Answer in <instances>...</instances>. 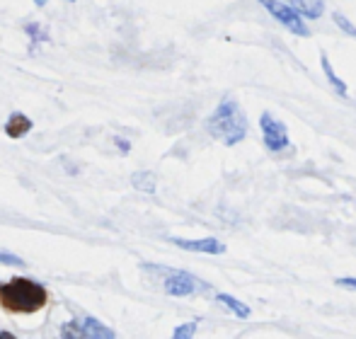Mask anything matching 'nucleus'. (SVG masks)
Instances as JSON below:
<instances>
[{
    "label": "nucleus",
    "mask_w": 356,
    "mask_h": 339,
    "mask_svg": "<svg viewBox=\"0 0 356 339\" xmlns=\"http://www.w3.org/2000/svg\"><path fill=\"white\" fill-rule=\"evenodd\" d=\"M49 303V291L29 276H15L0 283V308L15 315H34Z\"/></svg>",
    "instance_id": "nucleus-1"
},
{
    "label": "nucleus",
    "mask_w": 356,
    "mask_h": 339,
    "mask_svg": "<svg viewBox=\"0 0 356 339\" xmlns=\"http://www.w3.org/2000/svg\"><path fill=\"white\" fill-rule=\"evenodd\" d=\"M207 131L223 146H238L248 136V117L235 99H223L207 119Z\"/></svg>",
    "instance_id": "nucleus-2"
},
{
    "label": "nucleus",
    "mask_w": 356,
    "mask_h": 339,
    "mask_svg": "<svg viewBox=\"0 0 356 339\" xmlns=\"http://www.w3.org/2000/svg\"><path fill=\"white\" fill-rule=\"evenodd\" d=\"M61 337H66V339H112L117 335H114L112 327L102 325L97 317L83 315V317H75V320L63 322Z\"/></svg>",
    "instance_id": "nucleus-3"
},
{
    "label": "nucleus",
    "mask_w": 356,
    "mask_h": 339,
    "mask_svg": "<svg viewBox=\"0 0 356 339\" xmlns=\"http://www.w3.org/2000/svg\"><path fill=\"white\" fill-rule=\"evenodd\" d=\"M257 3L262 5V8L267 10L274 19H279V22H282L289 32L298 34V37H310V29L305 27L303 15L296 13L291 5H284L282 0H257Z\"/></svg>",
    "instance_id": "nucleus-4"
},
{
    "label": "nucleus",
    "mask_w": 356,
    "mask_h": 339,
    "mask_svg": "<svg viewBox=\"0 0 356 339\" xmlns=\"http://www.w3.org/2000/svg\"><path fill=\"white\" fill-rule=\"evenodd\" d=\"M165 279L163 286L165 293L172 298H184V296H194L199 291V281L197 276H192L189 272H179V269H163Z\"/></svg>",
    "instance_id": "nucleus-5"
},
{
    "label": "nucleus",
    "mask_w": 356,
    "mask_h": 339,
    "mask_svg": "<svg viewBox=\"0 0 356 339\" xmlns=\"http://www.w3.org/2000/svg\"><path fill=\"white\" fill-rule=\"evenodd\" d=\"M259 129H262L264 146H267L272 153H282V151H286V148L291 146L286 126L279 122V119H274L269 112H264L262 117H259Z\"/></svg>",
    "instance_id": "nucleus-6"
},
{
    "label": "nucleus",
    "mask_w": 356,
    "mask_h": 339,
    "mask_svg": "<svg viewBox=\"0 0 356 339\" xmlns=\"http://www.w3.org/2000/svg\"><path fill=\"white\" fill-rule=\"evenodd\" d=\"M172 245L187 252H202V254H223L225 245L218 238H202V240H187V238H170Z\"/></svg>",
    "instance_id": "nucleus-7"
},
{
    "label": "nucleus",
    "mask_w": 356,
    "mask_h": 339,
    "mask_svg": "<svg viewBox=\"0 0 356 339\" xmlns=\"http://www.w3.org/2000/svg\"><path fill=\"white\" fill-rule=\"evenodd\" d=\"M34 129V122L27 117V114H22V112H15V114H10L8 117V122H5V136L8 138H24L29 131Z\"/></svg>",
    "instance_id": "nucleus-8"
},
{
    "label": "nucleus",
    "mask_w": 356,
    "mask_h": 339,
    "mask_svg": "<svg viewBox=\"0 0 356 339\" xmlns=\"http://www.w3.org/2000/svg\"><path fill=\"white\" fill-rule=\"evenodd\" d=\"M289 5L296 10L298 15L310 19H318L325 13V3L323 0H289Z\"/></svg>",
    "instance_id": "nucleus-9"
},
{
    "label": "nucleus",
    "mask_w": 356,
    "mask_h": 339,
    "mask_svg": "<svg viewBox=\"0 0 356 339\" xmlns=\"http://www.w3.org/2000/svg\"><path fill=\"white\" fill-rule=\"evenodd\" d=\"M24 34L29 37V53H34V49L42 47V44L51 42V37H49L47 27H44V24H39V22L24 24Z\"/></svg>",
    "instance_id": "nucleus-10"
},
{
    "label": "nucleus",
    "mask_w": 356,
    "mask_h": 339,
    "mask_svg": "<svg viewBox=\"0 0 356 339\" xmlns=\"http://www.w3.org/2000/svg\"><path fill=\"white\" fill-rule=\"evenodd\" d=\"M216 301L223 303V306L228 308V311L233 313L235 317H240V320H248V317L252 315V311H250V306H245L243 301H238V298L230 296V293H218V296H216Z\"/></svg>",
    "instance_id": "nucleus-11"
},
{
    "label": "nucleus",
    "mask_w": 356,
    "mask_h": 339,
    "mask_svg": "<svg viewBox=\"0 0 356 339\" xmlns=\"http://www.w3.org/2000/svg\"><path fill=\"white\" fill-rule=\"evenodd\" d=\"M131 187L138 189V192H143V194H153L155 187H158V184H155V174L148 172V170L134 172L131 174Z\"/></svg>",
    "instance_id": "nucleus-12"
},
{
    "label": "nucleus",
    "mask_w": 356,
    "mask_h": 339,
    "mask_svg": "<svg viewBox=\"0 0 356 339\" xmlns=\"http://www.w3.org/2000/svg\"><path fill=\"white\" fill-rule=\"evenodd\" d=\"M320 63H323V71H325V76H327V81L334 85V90H337L342 97H347V85H344V81L339 76H334V71H332V66H330V61H327V56H320Z\"/></svg>",
    "instance_id": "nucleus-13"
},
{
    "label": "nucleus",
    "mask_w": 356,
    "mask_h": 339,
    "mask_svg": "<svg viewBox=\"0 0 356 339\" xmlns=\"http://www.w3.org/2000/svg\"><path fill=\"white\" fill-rule=\"evenodd\" d=\"M197 327H199V322H197V320L184 322V325H177V327H175L172 337H175V339H189V337L197 335Z\"/></svg>",
    "instance_id": "nucleus-14"
},
{
    "label": "nucleus",
    "mask_w": 356,
    "mask_h": 339,
    "mask_svg": "<svg viewBox=\"0 0 356 339\" xmlns=\"http://www.w3.org/2000/svg\"><path fill=\"white\" fill-rule=\"evenodd\" d=\"M0 264H8V267H24V259H19L17 254L0 250Z\"/></svg>",
    "instance_id": "nucleus-15"
},
{
    "label": "nucleus",
    "mask_w": 356,
    "mask_h": 339,
    "mask_svg": "<svg viewBox=\"0 0 356 339\" xmlns=\"http://www.w3.org/2000/svg\"><path fill=\"white\" fill-rule=\"evenodd\" d=\"M334 22H337L339 27H342V32H347L349 37H356V27H354L352 22H349L347 17H344L342 13H334Z\"/></svg>",
    "instance_id": "nucleus-16"
},
{
    "label": "nucleus",
    "mask_w": 356,
    "mask_h": 339,
    "mask_svg": "<svg viewBox=\"0 0 356 339\" xmlns=\"http://www.w3.org/2000/svg\"><path fill=\"white\" fill-rule=\"evenodd\" d=\"M334 281H337V286L352 288V291H356V276H339V279H334Z\"/></svg>",
    "instance_id": "nucleus-17"
},
{
    "label": "nucleus",
    "mask_w": 356,
    "mask_h": 339,
    "mask_svg": "<svg viewBox=\"0 0 356 339\" xmlns=\"http://www.w3.org/2000/svg\"><path fill=\"white\" fill-rule=\"evenodd\" d=\"M117 146H119V151H122V153H129V148H131L127 141H124V138H117Z\"/></svg>",
    "instance_id": "nucleus-18"
},
{
    "label": "nucleus",
    "mask_w": 356,
    "mask_h": 339,
    "mask_svg": "<svg viewBox=\"0 0 356 339\" xmlns=\"http://www.w3.org/2000/svg\"><path fill=\"white\" fill-rule=\"evenodd\" d=\"M15 335H13V332H8V330H3V332H0V339H13Z\"/></svg>",
    "instance_id": "nucleus-19"
},
{
    "label": "nucleus",
    "mask_w": 356,
    "mask_h": 339,
    "mask_svg": "<svg viewBox=\"0 0 356 339\" xmlns=\"http://www.w3.org/2000/svg\"><path fill=\"white\" fill-rule=\"evenodd\" d=\"M68 3H75V0H68ZM34 5H37V8H44V5H47V0H34Z\"/></svg>",
    "instance_id": "nucleus-20"
}]
</instances>
